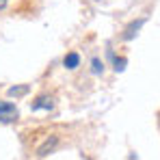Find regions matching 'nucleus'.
<instances>
[{"label":"nucleus","mask_w":160,"mask_h":160,"mask_svg":"<svg viewBox=\"0 0 160 160\" xmlns=\"http://www.w3.org/2000/svg\"><path fill=\"white\" fill-rule=\"evenodd\" d=\"M7 4H9V0H0V11H4V9H7Z\"/></svg>","instance_id":"obj_10"},{"label":"nucleus","mask_w":160,"mask_h":160,"mask_svg":"<svg viewBox=\"0 0 160 160\" xmlns=\"http://www.w3.org/2000/svg\"><path fill=\"white\" fill-rule=\"evenodd\" d=\"M145 22H147V18H138V20H132L128 26L123 28V35H121V39H123V41H132L134 37L141 32V28L145 26Z\"/></svg>","instance_id":"obj_3"},{"label":"nucleus","mask_w":160,"mask_h":160,"mask_svg":"<svg viewBox=\"0 0 160 160\" xmlns=\"http://www.w3.org/2000/svg\"><path fill=\"white\" fill-rule=\"evenodd\" d=\"M28 91H30V87H28V84H22V87H9L7 93H9L11 98H24Z\"/></svg>","instance_id":"obj_6"},{"label":"nucleus","mask_w":160,"mask_h":160,"mask_svg":"<svg viewBox=\"0 0 160 160\" xmlns=\"http://www.w3.org/2000/svg\"><path fill=\"white\" fill-rule=\"evenodd\" d=\"M58 143H61V136H58V134H50V136H48L39 147H37L35 156H37V158H46V156H50L54 149L58 147Z\"/></svg>","instance_id":"obj_1"},{"label":"nucleus","mask_w":160,"mask_h":160,"mask_svg":"<svg viewBox=\"0 0 160 160\" xmlns=\"http://www.w3.org/2000/svg\"><path fill=\"white\" fill-rule=\"evenodd\" d=\"M91 72H93L95 76H102V74H104V61H102L100 56H93V58H91Z\"/></svg>","instance_id":"obj_7"},{"label":"nucleus","mask_w":160,"mask_h":160,"mask_svg":"<svg viewBox=\"0 0 160 160\" xmlns=\"http://www.w3.org/2000/svg\"><path fill=\"white\" fill-rule=\"evenodd\" d=\"M108 58H110L112 69H115L117 74H119V72H123V69H126V65H128V58H126V56H117L112 50H108Z\"/></svg>","instance_id":"obj_4"},{"label":"nucleus","mask_w":160,"mask_h":160,"mask_svg":"<svg viewBox=\"0 0 160 160\" xmlns=\"http://www.w3.org/2000/svg\"><path fill=\"white\" fill-rule=\"evenodd\" d=\"M20 119V112H13V115H0V123H15Z\"/></svg>","instance_id":"obj_9"},{"label":"nucleus","mask_w":160,"mask_h":160,"mask_svg":"<svg viewBox=\"0 0 160 160\" xmlns=\"http://www.w3.org/2000/svg\"><path fill=\"white\" fill-rule=\"evenodd\" d=\"M52 108H54V98L48 95V93H41V95H37L30 102V110L32 112H37V110H52Z\"/></svg>","instance_id":"obj_2"},{"label":"nucleus","mask_w":160,"mask_h":160,"mask_svg":"<svg viewBox=\"0 0 160 160\" xmlns=\"http://www.w3.org/2000/svg\"><path fill=\"white\" fill-rule=\"evenodd\" d=\"M18 112V106L13 102H7V100H0V115H13Z\"/></svg>","instance_id":"obj_8"},{"label":"nucleus","mask_w":160,"mask_h":160,"mask_svg":"<svg viewBox=\"0 0 160 160\" xmlns=\"http://www.w3.org/2000/svg\"><path fill=\"white\" fill-rule=\"evenodd\" d=\"M93 2H100V0H93Z\"/></svg>","instance_id":"obj_11"},{"label":"nucleus","mask_w":160,"mask_h":160,"mask_svg":"<svg viewBox=\"0 0 160 160\" xmlns=\"http://www.w3.org/2000/svg\"><path fill=\"white\" fill-rule=\"evenodd\" d=\"M80 65V54L78 52H67L63 56V67L65 69H76Z\"/></svg>","instance_id":"obj_5"}]
</instances>
